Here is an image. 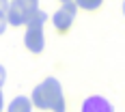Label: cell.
Returning a JSON list of instances; mask_svg holds the SVG:
<instances>
[{
    "instance_id": "obj_1",
    "label": "cell",
    "mask_w": 125,
    "mask_h": 112,
    "mask_svg": "<svg viewBox=\"0 0 125 112\" xmlns=\"http://www.w3.org/2000/svg\"><path fill=\"white\" fill-rule=\"evenodd\" d=\"M32 106L39 110H52V112H65V97H62V86L56 78H45L41 84L32 91Z\"/></svg>"
},
{
    "instance_id": "obj_2",
    "label": "cell",
    "mask_w": 125,
    "mask_h": 112,
    "mask_svg": "<svg viewBox=\"0 0 125 112\" xmlns=\"http://www.w3.org/2000/svg\"><path fill=\"white\" fill-rule=\"evenodd\" d=\"M39 7L32 2H22V0H11L9 11H7V22L11 26H24L26 20L37 11Z\"/></svg>"
},
{
    "instance_id": "obj_3",
    "label": "cell",
    "mask_w": 125,
    "mask_h": 112,
    "mask_svg": "<svg viewBox=\"0 0 125 112\" xmlns=\"http://www.w3.org/2000/svg\"><path fill=\"white\" fill-rule=\"evenodd\" d=\"M75 13H78V4H75V0L71 2H65L58 11L54 13V28H56V32H61L65 35L75 22Z\"/></svg>"
},
{
    "instance_id": "obj_4",
    "label": "cell",
    "mask_w": 125,
    "mask_h": 112,
    "mask_svg": "<svg viewBox=\"0 0 125 112\" xmlns=\"http://www.w3.org/2000/svg\"><path fill=\"white\" fill-rule=\"evenodd\" d=\"M24 45L28 48V52H32V54H41V52H43V48H45V37H43V30H39V28H26Z\"/></svg>"
},
{
    "instance_id": "obj_5",
    "label": "cell",
    "mask_w": 125,
    "mask_h": 112,
    "mask_svg": "<svg viewBox=\"0 0 125 112\" xmlns=\"http://www.w3.org/2000/svg\"><path fill=\"white\" fill-rule=\"evenodd\" d=\"M82 112H114V108L110 106V101L99 97V95H93L86 97L82 103Z\"/></svg>"
},
{
    "instance_id": "obj_6",
    "label": "cell",
    "mask_w": 125,
    "mask_h": 112,
    "mask_svg": "<svg viewBox=\"0 0 125 112\" xmlns=\"http://www.w3.org/2000/svg\"><path fill=\"white\" fill-rule=\"evenodd\" d=\"M7 112H32V101L28 97H24V95H20V97H15L9 103Z\"/></svg>"
},
{
    "instance_id": "obj_7",
    "label": "cell",
    "mask_w": 125,
    "mask_h": 112,
    "mask_svg": "<svg viewBox=\"0 0 125 112\" xmlns=\"http://www.w3.org/2000/svg\"><path fill=\"white\" fill-rule=\"evenodd\" d=\"M45 20H48V13L41 11V9H37V11L32 13L28 20H26V28H39V30H43V24H45Z\"/></svg>"
},
{
    "instance_id": "obj_8",
    "label": "cell",
    "mask_w": 125,
    "mask_h": 112,
    "mask_svg": "<svg viewBox=\"0 0 125 112\" xmlns=\"http://www.w3.org/2000/svg\"><path fill=\"white\" fill-rule=\"evenodd\" d=\"M101 2L104 0H75V4L80 9H84V11H97L101 7Z\"/></svg>"
},
{
    "instance_id": "obj_9",
    "label": "cell",
    "mask_w": 125,
    "mask_h": 112,
    "mask_svg": "<svg viewBox=\"0 0 125 112\" xmlns=\"http://www.w3.org/2000/svg\"><path fill=\"white\" fill-rule=\"evenodd\" d=\"M7 24H9L7 22V13H0V35L7 30Z\"/></svg>"
},
{
    "instance_id": "obj_10",
    "label": "cell",
    "mask_w": 125,
    "mask_h": 112,
    "mask_svg": "<svg viewBox=\"0 0 125 112\" xmlns=\"http://www.w3.org/2000/svg\"><path fill=\"white\" fill-rule=\"evenodd\" d=\"M9 4H11V0H0V13L9 11Z\"/></svg>"
},
{
    "instance_id": "obj_11",
    "label": "cell",
    "mask_w": 125,
    "mask_h": 112,
    "mask_svg": "<svg viewBox=\"0 0 125 112\" xmlns=\"http://www.w3.org/2000/svg\"><path fill=\"white\" fill-rule=\"evenodd\" d=\"M4 80H7V71H4V67L0 65V86L4 84Z\"/></svg>"
},
{
    "instance_id": "obj_12",
    "label": "cell",
    "mask_w": 125,
    "mask_h": 112,
    "mask_svg": "<svg viewBox=\"0 0 125 112\" xmlns=\"http://www.w3.org/2000/svg\"><path fill=\"white\" fill-rule=\"evenodd\" d=\"M2 108H4V99H2V86H0V112H2Z\"/></svg>"
},
{
    "instance_id": "obj_13",
    "label": "cell",
    "mask_w": 125,
    "mask_h": 112,
    "mask_svg": "<svg viewBox=\"0 0 125 112\" xmlns=\"http://www.w3.org/2000/svg\"><path fill=\"white\" fill-rule=\"evenodd\" d=\"M22 2H32V4H39V0H22Z\"/></svg>"
},
{
    "instance_id": "obj_14",
    "label": "cell",
    "mask_w": 125,
    "mask_h": 112,
    "mask_svg": "<svg viewBox=\"0 0 125 112\" xmlns=\"http://www.w3.org/2000/svg\"><path fill=\"white\" fill-rule=\"evenodd\" d=\"M61 2H62V4H65V2H71V0H61Z\"/></svg>"
},
{
    "instance_id": "obj_15",
    "label": "cell",
    "mask_w": 125,
    "mask_h": 112,
    "mask_svg": "<svg viewBox=\"0 0 125 112\" xmlns=\"http://www.w3.org/2000/svg\"><path fill=\"white\" fill-rule=\"evenodd\" d=\"M123 15H125V2H123Z\"/></svg>"
}]
</instances>
